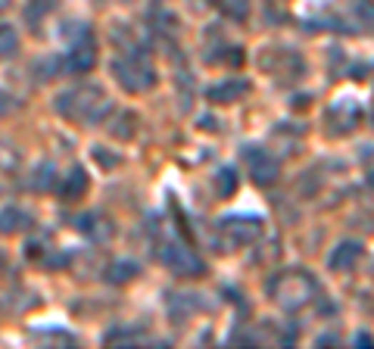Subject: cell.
<instances>
[{
  "mask_svg": "<svg viewBox=\"0 0 374 349\" xmlns=\"http://www.w3.org/2000/svg\"><path fill=\"white\" fill-rule=\"evenodd\" d=\"M109 109H113V103H109L106 93L100 88H94V84L63 91L56 97V113H63L66 118H72V122H79V125H97Z\"/></svg>",
  "mask_w": 374,
  "mask_h": 349,
  "instance_id": "1",
  "label": "cell"
},
{
  "mask_svg": "<svg viewBox=\"0 0 374 349\" xmlns=\"http://www.w3.org/2000/svg\"><path fill=\"white\" fill-rule=\"evenodd\" d=\"M312 293H315V280L300 268L284 271V275H278L271 280V296H275V303L287 312L303 309V305L312 300Z\"/></svg>",
  "mask_w": 374,
  "mask_h": 349,
  "instance_id": "2",
  "label": "cell"
},
{
  "mask_svg": "<svg viewBox=\"0 0 374 349\" xmlns=\"http://www.w3.org/2000/svg\"><path fill=\"white\" fill-rule=\"evenodd\" d=\"M113 75L125 91H147L156 84V72H153V66L143 50L141 54L138 50H128V56H118L113 63Z\"/></svg>",
  "mask_w": 374,
  "mask_h": 349,
  "instance_id": "3",
  "label": "cell"
},
{
  "mask_svg": "<svg viewBox=\"0 0 374 349\" xmlns=\"http://www.w3.org/2000/svg\"><path fill=\"white\" fill-rule=\"evenodd\" d=\"M163 265L168 271H175V275H181V278H200L203 271H206V265H203V259L197 253H193L191 246L178 243V241L163 246Z\"/></svg>",
  "mask_w": 374,
  "mask_h": 349,
  "instance_id": "4",
  "label": "cell"
},
{
  "mask_svg": "<svg viewBox=\"0 0 374 349\" xmlns=\"http://www.w3.org/2000/svg\"><path fill=\"white\" fill-rule=\"evenodd\" d=\"M97 63V50H94L91 31H84V38H79L66 54V69L69 72H91Z\"/></svg>",
  "mask_w": 374,
  "mask_h": 349,
  "instance_id": "5",
  "label": "cell"
},
{
  "mask_svg": "<svg viewBox=\"0 0 374 349\" xmlns=\"http://www.w3.org/2000/svg\"><path fill=\"white\" fill-rule=\"evenodd\" d=\"M246 163H250V172H253V181L256 184H271L278 178V159L266 150L246 147Z\"/></svg>",
  "mask_w": 374,
  "mask_h": 349,
  "instance_id": "6",
  "label": "cell"
},
{
  "mask_svg": "<svg viewBox=\"0 0 374 349\" xmlns=\"http://www.w3.org/2000/svg\"><path fill=\"white\" fill-rule=\"evenodd\" d=\"M222 228H225V234L231 237L234 243H253L262 234V221L250 218V216H241V218L228 216V218H222Z\"/></svg>",
  "mask_w": 374,
  "mask_h": 349,
  "instance_id": "7",
  "label": "cell"
},
{
  "mask_svg": "<svg viewBox=\"0 0 374 349\" xmlns=\"http://www.w3.org/2000/svg\"><path fill=\"white\" fill-rule=\"evenodd\" d=\"M359 259H362V243H355V241H343L334 253H330L328 265L334 268V271H350Z\"/></svg>",
  "mask_w": 374,
  "mask_h": 349,
  "instance_id": "8",
  "label": "cell"
},
{
  "mask_svg": "<svg viewBox=\"0 0 374 349\" xmlns=\"http://www.w3.org/2000/svg\"><path fill=\"white\" fill-rule=\"evenodd\" d=\"M84 193H88V172H84L81 166H75V168L66 172L63 184H59V197L63 200H79V197H84Z\"/></svg>",
  "mask_w": 374,
  "mask_h": 349,
  "instance_id": "9",
  "label": "cell"
},
{
  "mask_svg": "<svg viewBox=\"0 0 374 349\" xmlns=\"http://www.w3.org/2000/svg\"><path fill=\"white\" fill-rule=\"evenodd\" d=\"M246 91H250V81L231 79V81H222V84H212V88H209V100H212V103H231V100H237Z\"/></svg>",
  "mask_w": 374,
  "mask_h": 349,
  "instance_id": "10",
  "label": "cell"
},
{
  "mask_svg": "<svg viewBox=\"0 0 374 349\" xmlns=\"http://www.w3.org/2000/svg\"><path fill=\"white\" fill-rule=\"evenodd\" d=\"M29 225H31V216H29V212L13 209V206L0 209V234H19V231H25Z\"/></svg>",
  "mask_w": 374,
  "mask_h": 349,
  "instance_id": "11",
  "label": "cell"
},
{
  "mask_svg": "<svg viewBox=\"0 0 374 349\" xmlns=\"http://www.w3.org/2000/svg\"><path fill=\"white\" fill-rule=\"evenodd\" d=\"M141 275V265L138 262H116V265H109V280H113V284H128L131 278H138Z\"/></svg>",
  "mask_w": 374,
  "mask_h": 349,
  "instance_id": "12",
  "label": "cell"
},
{
  "mask_svg": "<svg viewBox=\"0 0 374 349\" xmlns=\"http://www.w3.org/2000/svg\"><path fill=\"white\" fill-rule=\"evenodd\" d=\"M216 191H218V197L222 200H228L237 191V172L231 166H225V168H218L216 172Z\"/></svg>",
  "mask_w": 374,
  "mask_h": 349,
  "instance_id": "13",
  "label": "cell"
},
{
  "mask_svg": "<svg viewBox=\"0 0 374 349\" xmlns=\"http://www.w3.org/2000/svg\"><path fill=\"white\" fill-rule=\"evenodd\" d=\"M218 10H222L228 19L243 22L246 16H250V10H253V0H218Z\"/></svg>",
  "mask_w": 374,
  "mask_h": 349,
  "instance_id": "14",
  "label": "cell"
},
{
  "mask_svg": "<svg viewBox=\"0 0 374 349\" xmlns=\"http://www.w3.org/2000/svg\"><path fill=\"white\" fill-rule=\"evenodd\" d=\"M19 50V35L13 31V25L0 22V56H13Z\"/></svg>",
  "mask_w": 374,
  "mask_h": 349,
  "instance_id": "15",
  "label": "cell"
},
{
  "mask_svg": "<svg viewBox=\"0 0 374 349\" xmlns=\"http://www.w3.org/2000/svg\"><path fill=\"white\" fill-rule=\"evenodd\" d=\"M54 178H56L54 166L44 163V166H38V168H35V175H31V187H35V191H47V187L54 184Z\"/></svg>",
  "mask_w": 374,
  "mask_h": 349,
  "instance_id": "16",
  "label": "cell"
},
{
  "mask_svg": "<svg viewBox=\"0 0 374 349\" xmlns=\"http://www.w3.org/2000/svg\"><path fill=\"white\" fill-rule=\"evenodd\" d=\"M355 343H359V346H374V340H371V334H355Z\"/></svg>",
  "mask_w": 374,
  "mask_h": 349,
  "instance_id": "17",
  "label": "cell"
},
{
  "mask_svg": "<svg viewBox=\"0 0 374 349\" xmlns=\"http://www.w3.org/2000/svg\"><path fill=\"white\" fill-rule=\"evenodd\" d=\"M6 4H10V0H0V10H6Z\"/></svg>",
  "mask_w": 374,
  "mask_h": 349,
  "instance_id": "18",
  "label": "cell"
}]
</instances>
